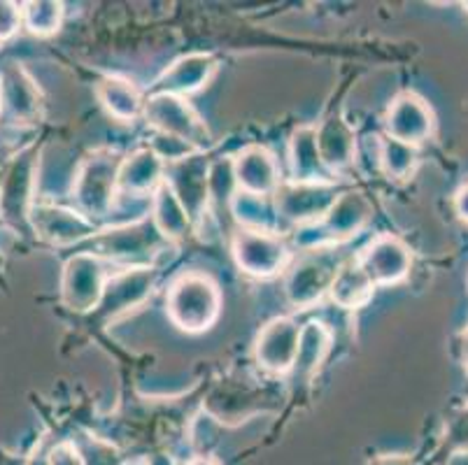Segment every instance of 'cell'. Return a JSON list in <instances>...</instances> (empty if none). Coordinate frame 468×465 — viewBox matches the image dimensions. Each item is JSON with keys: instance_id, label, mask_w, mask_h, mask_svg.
I'll return each instance as SVG.
<instances>
[{"instance_id": "1", "label": "cell", "mask_w": 468, "mask_h": 465, "mask_svg": "<svg viewBox=\"0 0 468 465\" xmlns=\"http://www.w3.org/2000/svg\"><path fill=\"white\" fill-rule=\"evenodd\" d=\"M124 153L117 149H96L82 159L78 173L72 177L70 198L75 210L87 217L89 221L103 228L114 215L119 198V168Z\"/></svg>"}, {"instance_id": "2", "label": "cell", "mask_w": 468, "mask_h": 465, "mask_svg": "<svg viewBox=\"0 0 468 465\" xmlns=\"http://www.w3.org/2000/svg\"><path fill=\"white\" fill-rule=\"evenodd\" d=\"M224 307L221 289L207 272L189 270L170 281L165 293V314L182 333L201 335L217 323Z\"/></svg>"}, {"instance_id": "3", "label": "cell", "mask_w": 468, "mask_h": 465, "mask_svg": "<svg viewBox=\"0 0 468 465\" xmlns=\"http://www.w3.org/2000/svg\"><path fill=\"white\" fill-rule=\"evenodd\" d=\"M371 219L373 203L366 198V194L356 189H343L329 212L317 224L296 228L293 245L305 251L331 249L359 236L361 230L371 224Z\"/></svg>"}, {"instance_id": "4", "label": "cell", "mask_w": 468, "mask_h": 465, "mask_svg": "<svg viewBox=\"0 0 468 465\" xmlns=\"http://www.w3.org/2000/svg\"><path fill=\"white\" fill-rule=\"evenodd\" d=\"M89 242L91 249L87 251H93L117 268L152 266V259L170 247L159 236L150 217L103 226Z\"/></svg>"}, {"instance_id": "5", "label": "cell", "mask_w": 468, "mask_h": 465, "mask_svg": "<svg viewBox=\"0 0 468 465\" xmlns=\"http://www.w3.org/2000/svg\"><path fill=\"white\" fill-rule=\"evenodd\" d=\"M40 147L28 144L16 152L0 173V221L15 233H31L28 217L36 205Z\"/></svg>"}, {"instance_id": "6", "label": "cell", "mask_w": 468, "mask_h": 465, "mask_svg": "<svg viewBox=\"0 0 468 465\" xmlns=\"http://www.w3.org/2000/svg\"><path fill=\"white\" fill-rule=\"evenodd\" d=\"M143 119L156 133L185 140L198 152H207L215 143L210 128L203 122L201 114L191 108V102L173 93L154 91L150 98H144Z\"/></svg>"}, {"instance_id": "7", "label": "cell", "mask_w": 468, "mask_h": 465, "mask_svg": "<svg viewBox=\"0 0 468 465\" xmlns=\"http://www.w3.org/2000/svg\"><path fill=\"white\" fill-rule=\"evenodd\" d=\"M117 266L93 251H78L66 261L61 272V302L68 312L93 314L103 298L105 284Z\"/></svg>"}, {"instance_id": "8", "label": "cell", "mask_w": 468, "mask_h": 465, "mask_svg": "<svg viewBox=\"0 0 468 465\" xmlns=\"http://www.w3.org/2000/svg\"><path fill=\"white\" fill-rule=\"evenodd\" d=\"M231 256L238 270L254 280H271L292 261L287 240L275 230L238 228L231 238Z\"/></svg>"}, {"instance_id": "9", "label": "cell", "mask_w": 468, "mask_h": 465, "mask_svg": "<svg viewBox=\"0 0 468 465\" xmlns=\"http://www.w3.org/2000/svg\"><path fill=\"white\" fill-rule=\"evenodd\" d=\"M156 281H159V268L156 266L117 268L110 275L103 298H101L91 317L98 323L117 322L119 317H124L131 310L150 301L156 289Z\"/></svg>"}, {"instance_id": "10", "label": "cell", "mask_w": 468, "mask_h": 465, "mask_svg": "<svg viewBox=\"0 0 468 465\" xmlns=\"http://www.w3.org/2000/svg\"><path fill=\"white\" fill-rule=\"evenodd\" d=\"M340 259L331 249L305 251L303 259L289 268L284 277V296L293 310H310L329 296V287Z\"/></svg>"}, {"instance_id": "11", "label": "cell", "mask_w": 468, "mask_h": 465, "mask_svg": "<svg viewBox=\"0 0 468 465\" xmlns=\"http://www.w3.org/2000/svg\"><path fill=\"white\" fill-rule=\"evenodd\" d=\"M340 186L335 182H322V185H301V182H292L284 179L278 186L271 203H273L275 217L278 224L289 226H310L317 224L322 217L329 212L331 205L340 196Z\"/></svg>"}, {"instance_id": "12", "label": "cell", "mask_w": 468, "mask_h": 465, "mask_svg": "<svg viewBox=\"0 0 468 465\" xmlns=\"http://www.w3.org/2000/svg\"><path fill=\"white\" fill-rule=\"evenodd\" d=\"M28 226H31V233L37 240L52 247L82 245V242H89L101 230L93 221L80 215L75 207L40 203V200H36V205H33Z\"/></svg>"}, {"instance_id": "13", "label": "cell", "mask_w": 468, "mask_h": 465, "mask_svg": "<svg viewBox=\"0 0 468 465\" xmlns=\"http://www.w3.org/2000/svg\"><path fill=\"white\" fill-rule=\"evenodd\" d=\"M210 164L206 152H196L177 164L165 165V182L189 215L191 224H201L210 207Z\"/></svg>"}, {"instance_id": "14", "label": "cell", "mask_w": 468, "mask_h": 465, "mask_svg": "<svg viewBox=\"0 0 468 465\" xmlns=\"http://www.w3.org/2000/svg\"><path fill=\"white\" fill-rule=\"evenodd\" d=\"M382 123L387 138L420 149L436 131V114L420 93L401 91L391 98Z\"/></svg>"}, {"instance_id": "15", "label": "cell", "mask_w": 468, "mask_h": 465, "mask_svg": "<svg viewBox=\"0 0 468 465\" xmlns=\"http://www.w3.org/2000/svg\"><path fill=\"white\" fill-rule=\"evenodd\" d=\"M301 340V323L292 317H275L261 326L254 338V364L268 375L282 377L296 364Z\"/></svg>"}, {"instance_id": "16", "label": "cell", "mask_w": 468, "mask_h": 465, "mask_svg": "<svg viewBox=\"0 0 468 465\" xmlns=\"http://www.w3.org/2000/svg\"><path fill=\"white\" fill-rule=\"evenodd\" d=\"M355 259L378 289L397 287L408 280L412 270L410 247L391 233L373 238Z\"/></svg>"}, {"instance_id": "17", "label": "cell", "mask_w": 468, "mask_h": 465, "mask_svg": "<svg viewBox=\"0 0 468 465\" xmlns=\"http://www.w3.org/2000/svg\"><path fill=\"white\" fill-rule=\"evenodd\" d=\"M0 117L16 126H31L42 117V93L21 63L10 61L0 70Z\"/></svg>"}, {"instance_id": "18", "label": "cell", "mask_w": 468, "mask_h": 465, "mask_svg": "<svg viewBox=\"0 0 468 465\" xmlns=\"http://www.w3.org/2000/svg\"><path fill=\"white\" fill-rule=\"evenodd\" d=\"M231 156L238 191L242 194L271 198L284 182L278 156L266 144H248Z\"/></svg>"}, {"instance_id": "19", "label": "cell", "mask_w": 468, "mask_h": 465, "mask_svg": "<svg viewBox=\"0 0 468 465\" xmlns=\"http://www.w3.org/2000/svg\"><path fill=\"white\" fill-rule=\"evenodd\" d=\"M219 70V61L207 51H191L177 58L173 66L165 68L156 79L154 91L173 93V96L189 98L194 93H201L212 77Z\"/></svg>"}, {"instance_id": "20", "label": "cell", "mask_w": 468, "mask_h": 465, "mask_svg": "<svg viewBox=\"0 0 468 465\" xmlns=\"http://www.w3.org/2000/svg\"><path fill=\"white\" fill-rule=\"evenodd\" d=\"M165 164L152 152L147 144L135 152L124 153L122 168H119L117 186L119 196L131 200H150L152 194L164 185Z\"/></svg>"}, {"instance_id": "21", "label": "cell", "mask_w": 468, "mask_h": 465, "mask_svg": "<svg viewBox=\"0 0 468 465\" xmlns=\"http://www.w3.org/2000/svg\"><path fill=\"white\" fill-rule=\"evenodd\" d=\"M322 164L331 174H343L355 165L356 138L355 131L340 114H329L324 122L314 126Z\"/></svg>"}, {"instance_id": "22", "label": "cell", "mask_w": 468, "mask_h": 465, "mask_svg": "<svg viewBox=\"0 0 468 465\" xmlns=\"http://www.w3.org/2000/svg\"><path fill=\"white\" fill-rule=\"evenodd\" d=\"M289 170H292V182L301 185H322V182H335L334 174L322 164L317 147V131L314 126H299L289 138L287 147Z\"/></svg>"}, {"instance_id": "23", "label": "cell", "mask_w": 468, "mask_h": 465, "mask_svg": "<svg viewBox=\"0 0 468 465\" xmlns=\"http://www.w3.org/2000/svg\"><path fill=\"white\" fill-rule=\"evenodd\" d=\"M96 98L105 112L122 123H131L143 117L144 98L131 79L122 75H105L96 84Z\"/></svg>"}, {"instance_id": "24", "label": "cell", "mask_w": 468, "mask_h": 465, "mask_svg": "<svg viewBox=\"0 0 468 465\" xmlns=\"http://www.w3.org/2000/svg\"><path fill=\"white\" fill-rule=\"evenodd\" d=\"M376 289L378 287L371 281V277L366 275L359 261L350 259V261L340 263V268L335 270V277L329 287V298L334 305L355 312V310H361L373 301Z\"/></svg>"}, {"instance_id": "25", "label": "cell", "mask_w": 468, "mask_h": 465, "mask_svg": "<svg viewBox=\"0 0 468 465\" xmlns=\"http://www.w3.org/2000/svg\"><path fill=\"white\" fill-rule=\"evenodd\" d=\"M150 219L154 224V228L159 230V236L168 245L185 240L189 236V230L194 228L189 215H186V210L182 207V203L173 194V189H170L165 179L164 185L150 198Z\"/></svg>"}, {"instance_id": "26", "label": "cell", "mask_w": 468, "mask_h": 465, "mask_svg": "<svg viewBox=\"0 0 468 465\" xmlns=\"http://www.w3.org/2000/svg\"><path fill=\"white\" fill-rule=\"evenodd\" d=\"M331 344H334V333L329 326L322 322H308L301 326V340H299V354H296V364H293L292 373L296 379H310L317 368L324 364V358L329 356Z\"/></svg>"}, {"instance_id": "27", "label": "cell", "mask_w": 468, "mask_h": 465, "mask_svg": "<svg viewBox=\"0 0 468 465\" xmlns=\"http://www.w3.org/2000/svg\"><path fill=\"white\" fill-rule=\"evenodd\" d=\"M229 212H231L233 219L238 221L240 228L275 230V233H280L278 217H275L271 198H259V196H250L238 191V194L233 196L231 205H229Z\"/></svg>"}, {"instance_id": "28", "label": "cell", "mask_w": 468, "mask_h": 465, "mask_svg": "<svg viewBox=\"0 0 468 465\" xmlns=\"http://www.w3.org/2000/svg\"><path fill=\"white\" fill-rule=\"evenodd\" d=\"M66 5L61 0H28L21 5V28L36 37H52L61 31Z\"/></svg>"}, {"instance_id": "29", "label": "cell", "mask_w": 468, "mask_h": 465, "mask_svg": "<svg viewBox=\"0 0 468 465\" xmlns=\"http://www.w3.org/2000/svg\"><path fill=\"white\" fill-rule=\"evenodd\" d=\"M378 159H380V168L387 177L394 182H408L420 165V149L382 135Z\"/></svg>"}, {"instance_id": "30", "label": "cell", "mask_w": 468, "mask_h": 465, "mask_svg": "<svg viewBox=\"0 0 468 465\" xmlns=\"http://www.w3.org/2000/svg\"><path fill=\"white\" fill-rule=\"evenodd\" d=\"M207 185H210V205L229 210L233 196L238 194L236 174H233V156H221V159L212 161Z\"/></svg>"}, {"instance_id": "31", "label": "cell", "mask_w": 468, "mask_h": 465, "mask_svg": "<svg viewBox=\"0 0 468 465\" xmlns=\"http://www.w3.org/2000/svg\"><path fill=\"white\" fill-rule=\"evenodd\" d=\"M147 147H150L165 165L177 164V161L186 159V156L198 152L196 147L186 144L185 140L173 138V135H165V133H156V131H152L150 138H147Z\"/></svg>"}, {"instance_id": "32", "label": "cell", "mask_w": 468, "mask_h": 465, "mask_svg": "<svg viewBox=\"0 0 468 465\" xmlns=\"http://www.w3.org/2000/svg\"><path fill=\"white\" fill-rule=\"evenodd\" d=\"M21 28V5L0 0V42H7L19 33Z\"/></svg>"}, {"instance_id": "33", "label": "cell", "mask_w": 468, "mask_h": 465, "mask_svg": "<svg viewBox=\"0 0 468 465\" xmlns=\"http://www.w3.org/2000/svg\"><path fill=\"white\" fill-rule=\"evenodd\" d=\"M47 465H87V459L75 442H58L47 451Z\"/></svg>"}, {"instance_id": "34", "label": "cell", "mask_w": 468, "mask_h": 465, "mask_svg": "<svg viewBox=\"0 0 468 465\" xmlns=\"http://www.w3.org/2000/svg\"><path fill=\"white\" fill-rule=\"evenodd\" d=\"M452 203H454V212H457L459 219H462L463 224H468V179L457 189Z\"/></svg>"}, {"instance_id": "35", "label": "cell", "mask_w": 468, "mask_h": 465, "mask_svg": "<svg viewBox=\"0 0 468 465\" xmlns=\"http://www.w3.org/2000/svg\"><path fill=\"white\" fill-rule=\"evenodd\" d=\"M368 465H415V460L408 454H380L368 460Z\"/></svg>"}, {"instance_id": "36", "label": "cell", "mask_w": 468, "mask_h": 465, "mask_svg": "<svg viewBox=\"0 0 468 465\" xmlns=\"http://www.w3.org/2000/svg\"><path fill=\"white\" fill-rule=\"evenodd\" d=\"M462 364H463V373L468 377V326L463 328L462 333Z\"/></svg>"}, {"instance_id": "37", "label": "cell", "mask_w": 468, "mask_h": 465, "mask_svg": "<svg viewBox=\"0 0 468 465\" xmlns=\"http://www.w3.org/2000/svg\"><path fill=\"white\" fill-rule=\"evenodd\" d=\"M448 465H468V449L457 451V454H454L452 459H450Z\"/></svg>"}, {"instance_id": "38", "label": "cell", "mask_w": 468, "mask_h": 465, "mask_svg": "<svg viewBox=\"0 0 468 465\" xmlns=\"http://www.w3.org/2000/svg\"><path fill=\"white\" fill-rule=\"evenodd\" d=\"M186 465H219L215 459H210V456H196V459H191Z\"/></svg>"}, {"instance_id": "39", "label": "cell", "mask_w": 468, "mask_h": 465, "mask_svg": "<svg viewBox=\"0 0 468 465\" xmlns=\"http://www.w3.org/2000/svg\"><path fill=\"white\" fill-rule=\"evenodd\" d=\"M147 465H173V460H170L168 456H154Z\"/></svg>"}, {"instance_id": "40", "label": "cell", "mask_w": 468, "mask_h": 465, "mask_svg": "<svg viewBox=\"0 0 468 465\" xmlns=\"http://www.w3.org/2000/svg\"><path fill=\"white\" fill-rule=\"evenodd\" d=\"M28 465H47V454H36V456H31V460H28Z\"/></svg>"}, {"instance_id": "41", "label": "cell", "mask_w": 468, "mask_h": 465, "mask_svg": "<svg viewBox=\"0 0 468 465\" xmlns=\"http://www.w3.org/2000/svg\"><path fill=\"white\" fill-rule=\"evenodd\" d=\"M462 7L466 10V15H468V0H466V3H462Z\"/></svg>"}]
</instances>
